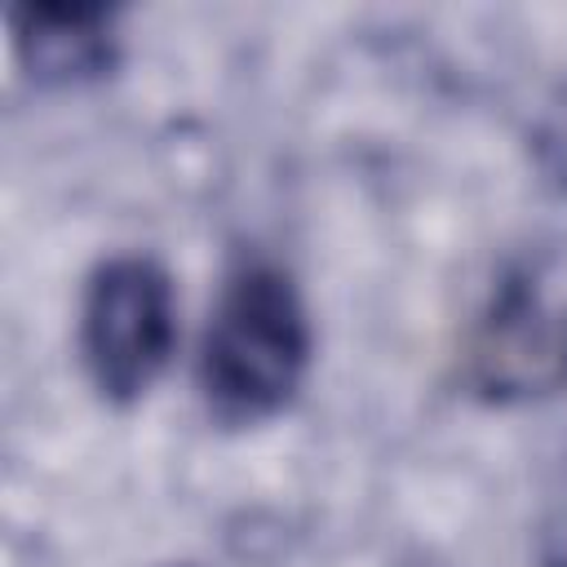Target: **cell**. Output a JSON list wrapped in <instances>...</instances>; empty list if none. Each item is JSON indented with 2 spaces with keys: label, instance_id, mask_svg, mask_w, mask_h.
Returning <instances> with one entry per match:
<instances>
[{
  "label": "cell",
  "instance_id": "1",
  "mask_svg": "<svg viewBox=\"0 0 567 567\" xmlns=\"http://www.w3.org/2000/svg\"><path fill=\"white\" fill-rule=\"evenodd\" d=\"M310 368V319L297 284L270 266H239L208 319L199 346V390L221 421L248 425L275 416Z\"/></svg>",
  "mask_w": 567,
  "mask_h": 567
},
{
  "label": "cell",
  "instance_id": "2",
  "mask_svg": "<svg viewBox=\"0 0 567 567\" xmlns=\"http://www.w3.org/2000/svg\"><path fill=\"white\" fill-rule=\"evenodd\" d=\"M177 346V301L173 279L159 261L124 252L106 257L80 306V354L93 385L111 403L142 399Z\"/></svg>",
  "mask_w": 567,
  "mask_h": 567
},
{
  "label": "cell",
  "instance_id": "3",
  "mask_svg": "<svg viewBox=\"0 0 567 567\" xmlns=\"http://www.w3.org/2000/svg\"><path fill=\"white\" fill-rule=\"evenodd\" d=\"M470 385L487 399H536L567 385V306L532 279H505L470 341Z\"/></svg>",
  "mask_w": 567,
  "mask_h": 567
},
{
  "label": "cell",
  "instance_id": "4",
  "mask_svg": "<svg viewBox=\"0 0 567 567\" xmlns=\"http://www.w3.org/2000/svg\"><path fill=\"white\" fill-rule=\"evenodd\" d=\"M13 40L40 84H84L115 66V31L102 4H22Z\"/></svg>",
  "mask_w": 567,
  "mask_h": 567
},
{
  "label": "cell",
  "instance_id": "5",
  "mask_svg": "<svg viewBox=\"0 0 567 567\" xmlns=\"http://www.w3.org/2000/svg\"><path fill=\"white\" fill-rule=\"evenodd\" d=\"M532 155L540 177L567 195V84L549 97V106L540 111L536 128H532Z\"/></svg>",
  "mask_w": 567,
  "mask_h": 567
},
{
  "label": "cell",
  "instance_id": "6",
  "mask_svg": "<svg viewBox=\"0 0 567 567\" xmlns=\"http://www.w3.org/2000/svg\"><path fill=\"white\" fill-rule=\"evenodd\" d=\"M554 567H567V558H563V563H554Z\"/></svg>",
  "mask_w": 567,
  "mask_h": 567
}]
</instances>
